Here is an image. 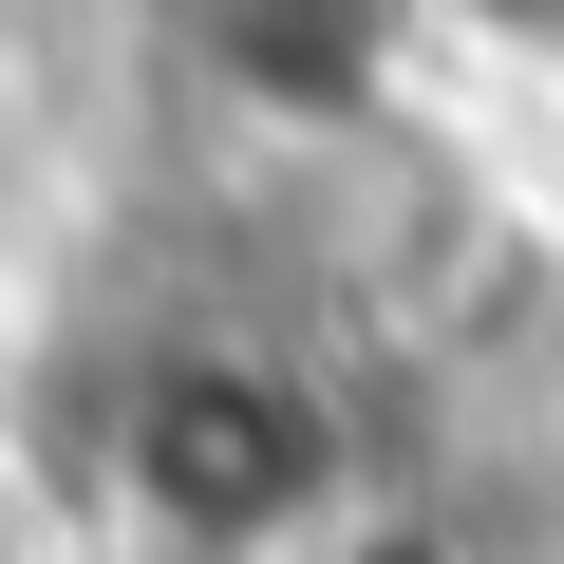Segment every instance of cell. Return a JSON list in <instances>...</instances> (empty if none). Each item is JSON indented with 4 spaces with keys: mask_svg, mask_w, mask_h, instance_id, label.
Here are the masks:
<instances>
[{
    "mask_svg": "<svg viewBox=\"0 0 564 564\" xmlns=\"http://www.w3.org/2000/svg\"><path fill=\"white\" fill-rule=\"evenodd\" d=\"M113 508L188 564H245V545H321L339 527V414L302 358H263V339H170L132 358L113 395Z\"/></svg>",
    "mask_w": 564,
    "mask_h": 564,
    "instance_id": "6da1fadb",
    "label": "cell"
},
{
    "mask_svg": "<svg viewBox=\"0 0 564 564\" xmlns=\"http://www.w3.org/2000/svg\"><path fill=\"white\" fill-rule=\"evenodd\" d=\"M414 20H433V0H170V57H188L207 95L282 113V132H358V113L395 95Z\"/></svg>",
    "mask_w": 564,
    "mask_h": 564,
    "instance_id": "7a4b0ae2",
    "label": "cell"
},
{
    "mask_svg": "<svg viewBox=\"0 0 564 564\" xmlns=\"http://www.w3.org/2000/svg\"><path fill=\"white\" fill-rule=\"evenodd\" d=\"M321 564H489L470 527H433V508H339L321 527Z\"/></svg>",
    "mask_w": 564,
    "mask_h": 564,
    "instance_id": "3957f363",
    "label": "cell"
},
{
    "mask_svg": "<svg viewBox=\"0 0 564 564\" xmlns=\"http://www.w3.org/2000/svg\"><path fill=\"white\" fill-rule=\"evenodd\" d=\"M452 20H489V39H545V57H564V0H452Z\"/></svg>",
    "mask_w": 564,
    "mask_h": 564,
    "instance_id": "277c9868",
    "label": "cell"
},
{
    "mask_svg": "<svg viewBox=\"0 0 564 564\" xmlns=\"http://www.w3.org/2000/svg\"><path fill=\"white\" fill-rule=\"evenodd\" d=\"M20 545H39V508H20V470H0V564H20Z\"/></svg>",
    "mask_w": 564,
    "mask_h": 564,
    "instance_id": "5b68a950",
    "label": "cell"
}]
</instances>
